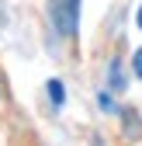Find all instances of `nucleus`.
<instances>
[{
  "label": "nucleus",
  "instance_id": "1",
  "mask_svg": "<svg viewBox=\"0 0 142 146\" xmlns=\"http://www.w3.org/2000/svg\"><path fill=\"white\" fill-rule=\"evenodd\" d=\"M56 21L62 35H73L76 31V11H80V0H56Z\"/></svg>",
  "mask_w": 142,
  "mask_h": 146
},
{
  "label": "nucleus",
  "instance_id": "2",
  "mask_svg": "<svg viewBox=\"0 0 142 146\" xmlns=\"http://www.w3.org/2000/svg\"><path fill=\"white\" fill-rule=\"evenodd\" d=\"M49 98L56 101V104H62V84L59 80H49Z\"/></svg>",
  "mask_w": 142,
  "mask_h": 146
},
{
  "label": "nucleus",
  "instance_id": "3",
  "mask_svg": "<svg viewBox=\"0 0 142 146\" xmlns=\"http://www.w3.org/2000/svg\"><path fill=\"white\" fill-rule=\"evenodd\" d=\"M111 87L121 90V66H118V63H111Z\"/></svg>",
  "mask_w": 142,
  "mask_h": 146
},
{
  "label": "nucleus",
  "instance_id": "4",
  "mask_svg": "<svg viewBox=\"0 0 142 146\" xmlns=\"http://www.w3.org/2000/svg\"><path fill=\"white\" fill-rule=\"evenodd\" d=\"M135 73H139V77H142V49L135 52Z\"/></svg>",
  "mask_w": 142,
  "mask_h": 146
},
{
  "label": "nucleus",
  "instance_id": "5",
  "mask_svg": "<svg viewBox=\"0 0 142 146\" xmlns=\"http://www.w3.org/2000/svg\"><path fill=\"white\" fill-rule=\"evenodd\" d=\"M135 21H139V28H142V7H139V17H135Z\"/></svg>",
  "mask_w": 142,
  "mask_h": 146
}]
</instances>
